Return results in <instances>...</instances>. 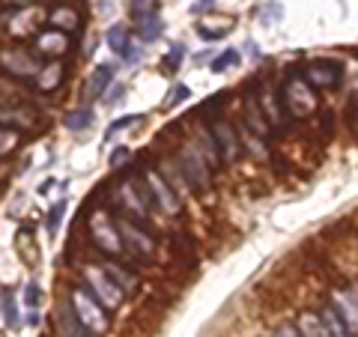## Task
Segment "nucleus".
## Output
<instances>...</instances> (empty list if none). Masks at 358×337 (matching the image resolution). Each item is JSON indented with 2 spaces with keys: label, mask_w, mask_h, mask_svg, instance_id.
I'll list each match as a JSON object with an SVG mask.
<instances>
[{
  "label": "nucleus",
  "mask_w": 358,
  "mask_h": 337,
  "mask_svg": "<svg viewBox=\"0 0 358 337\" xmlns=\"http://www.w3.org/2000/svg\"><path fill=\"white\" fill-rule=\"evenodd\" d=\"M105 272H108V278L114 280V284L122 289V293H126V289H131L134 284H138V280H134L131 275H126V272H122V268H120L117 263H108V266H105Z\"/></svg>",
  "instance_id": "aec40b11"
},
{
  "label": "nucleus",
  "mask_w": 358,
  "mask_h": 337,
  "mask_svg": "<svg viewBox=\"0 0 358 337\" xmlns=\"http://www.w3.org/2000/svg\"><path fill=\"white\" fill-rule=\"evenodd\" d=\"M122 57H126V63H141L143 60V51H141V45H126V51H122Z\"/></svg>",
  "instance_id": "473e14b6"
},
{
  "label": "nucleus",
  "mask_w": 358,
  "mask_h": 337,
  "mask_svg": "<svg viewBox=\"0 0 358 337\" xmlns=\"http://www.w3.org/2000/svg\"><path fill=\"white\" fill-rule=\"evenodd\" d=\"M239 51L236 48H227L224 54H218L215 60H212V72H227V69H233V66H239Z\"/></svg>",
  "instance_id": "412c9836"
},
{
  "label": "nucleus",
  "mask_w": 358,
  "mask_h": 337,
  "mask_svg": "<svg viewBox=\"0 0 358 337\" xmlns=\"http://www.w3.org/2000/svg\"><path fill=\"white\" fill-rule=\"evenodd\" d=\"M122 197H126V203H129V206H134V212H138V215H143V203H141V197L134 194V188H131V185H122Z\"/></svg>",
  "instance_id": "7c9ffc66"
},
{
  "label": "nucleus",
  "mask_w": 358,
  "mask_h": 337,
  "mask_svg": "<svg viewBox=\"0 0 358 337\" xmlns=\"http://www.w3.org/2000/svg\"><path fill=\"white\" fill-rule=\"evenodd\" d=\"M0 310H3V322H6V325H13V329H15V325L21 322L13 289H3V293H0Z\"/></svg>",
  "instance_id": "a211bd4d"
},
{
  "label": "nucleus",
  "mask_w": 358,
  "mask_h": 337,
  "mask_svg": "<svg viewBox=\"0 0 358 337\" xmlns=\"http://www.w3.org/2000/svg\"><path fill=\"white\" fill-rule=\"evenodd\" d=\"M209 138H212V143L218 147V155H221L224 162H236V159H239V141H236V134H233V129H230L224 120L212 122Z\"/></svg>",
  "instance_id": "20e7f679"
},
{
  "label": "nucleus",
  "mask_w": 358,
  "mask_h": 337,
  "mask_svg": "<svg viewBox=\"0 0 358 337\" xmlns=\"http://www.w3.org/2000/svg\"><path fill=\"white\" fill-rule=\"evenodd\" d=\"M110 81H114V69H110V66H96V72H93V78H90V84H87V96L99 99L102 93H108Z\"/></svg>",
  "instance_id": "f8f14e48"
},
{
  "label": "nucleus",
  "mask_w": 358,
  "mask_h": 337,
  "mask_svg": "<svg viewBox=\"0 0 358 337\" xmlns=\"http://www.w3.org/2000/svg\"><path fill=\"white\" fill-rule=\"evenodd\" d=\"M60 78H63V69L60 66H48V69L42 72V78H36V84L42 89H51V87H57L60 84Z\"/></svg>",
  "instance_id": "b1692460"
},
{
  "label": "nucleus",
  "mask_w": 358,
  "mask_h": 337,
  "mask_svg": "<svg viewBox=\"0 0 358 337\" xmlns=\"http://www.w3.org/2000/svg\"><path fill=\"white\" fill-rule=\"evenodd\" d=\"M200 33V39H206V42H215V39H224L230 33V27H197Z\"/></svg>",
  "instance_id": "c85d7f7f"
},
{
  "label": "nucleus",
  "mask_w": 358,
  "mask_h": 337,
  "mask_svg": "<svg viewBox=\"0 0 358 337\" xmlns=\"http://www.w3.org/2000/svg\"><path fill=\"white\" fill-rule=\"evenodd\" d=\"M329 308L343 320L346 329H350L352 334H358V301L352 299V293H343V289H338V293L331 296Z\"/></svg>",
  "instance_id": "423d86ee"
},
{
  "label": "nucleus",
  "mask_w": 358,
  "mask_h": 337,
  "mask_svg": "<svg viewBox=\"0 0 358 337\" xmlns=\"http://www.w3.org/2000/svg\"><path fill=\"white\" fill-rule=\"evenodd\" d=\"M54 322H57L60 337H90V331L84 329V322L75 317L69 301H60L57 305V310H54Z\"/></svg>",
  "instance_id": "0eeeda50"
},
{
  "label": "nucleus",
  "mask_w": 358,
  "mask_h": 337,
  "mask_svg": "<svg viewBox=\"0 0 358 337\" xmlns=\"http://www.w3.org/2000/svg\"><path fill=\"white\" fill-rule=\"evenodd\" d=\"M287 96H289V99H287V102H289V105H293V108L299 110V114H308V110L313 108V96H310V89H308V84H301V81L296 84V81H293V84H289V87H287Z\"/></svg>",
  "instance_id": "ddd939ff"
},
{
  "label": "nucleus",
  "mask_w": 358,
  "mask_h": 337,
  "mask_svg": "<svg viewBox=\"0 0 358 337\" xmlns=\"http://www.w3.org/2000/svg\"><path fill=\"white\" fill-rule=\"evenodd\" d=\"M138 120H141V117H122V120H117V122H114V126H110V129H108V138H114V134H120L122 129H129V126H131V122H138Z\"/></svg>",
  "instance_id": "72a5a7b5"
},
{
  "label": "nucleus",
  "mask_w": 358,
  "mask_h": 337,
  "mask_svg": "<svg viewBox=\"0 0 358 337\" xmlns=\"http://www.w3.org/2000/svg\"><path fill=\"white\" fill-rule=\"evenodd\" d=\"M147 182H150V191H152V200L159 203L164 212H179V194L173 191V185H167L164 182V176L162 173H155V171H150L147 173Z\"/></svg>",
  "instance_id": "39448f33"
},
{
  "label": "nucleus",
  "mask_w": 358,
  "mask_h": 337,
  "mask_svg": "<svg viewBox=\"0 0 358 337\" xmlns=\"http://www.w3.org/2000/svg\"><path fill=\"white\" fill-rule=\"evenodd\" d=\"M51 21H54V24H63L66 30H72L78 24V15L72 13V9H57V13L51 15Z\"/></svg>",
  "instance_id": "a878e982"
},
{
  "label": "nucleus",
  "mask_w": 358,
  "mask_h": 337,
  "mask_svg": "<svg viewBox=\"0 0 358 337\" xmlns=\"http://www.w3.org/2000/svg\"><path fill=\"white\" fill-rule=\"evenodd\" d=\"M185 99H188V87H173L171 99H167V108H173L176 102H185Z\"/></svg>",
  "instance_id": "f704fd0d"
},
{
  "label": "nucleus",
  "mask_w": 358,
  "mask_h": 337,
  "mask_svg": "<svg viewBox=\"0 0 358 337\" xmlns=\"http://www.w3.org/2000/svg\"><path fill=\"white\" fill-rule=\"evenodd\" d=\"M90 122H93V110L90 108H78V110H69L63 120V126L69 131H81V129H90Z\"/></svg>",
  "instance_id": "dca6fc26"
},
{
  "label": "nucleus",
  "mask_w": 358,
  "mask_h": 337,
  "mask_svg": "<svg viewBox=\"0 0 358 337\" xmlns=\"http://www.w3.org/2000/svg\"><path fill=\"white\" fill-rule=\"evenodd\" d=\"M182 167H185L188 182H192L194 188H203V185H209V164L203 162V155H197L194 150L182 152Z\"/></svg>",
  "instance_id": "6e6552de"
},
{
  "label": "nucleus",
  "mask_w": 358,
  "mask_h": 337,
  "mask_svg": "<svg viewBox=\"0 0 358 337\" xmlns=\"http://www.w3.org/2000/svg\"><path fill=\"white\" fill-rule=\"evenodd\" d=\"M63 212H66V200H60V203L51 209V215H48V230H51V233H57L60 221H63Z\"/></svg>",
  "instance_id": "c756f323"
},
{
  "label": "nucleus",
  "mask_w": 358,
  "mask_h": 337,
  "mask_svg": "<svg viewBox=\"0 0 358 337\" xmlns=\"http://www.w3.org/2000/svg\"><path fill=\"white\" fill-rule=\"evenodd\" d=\"M90 230H93V239L99 242V248H105L108 254H117L120 248H122V239H120V236H117V230L114 227H110V224L102 218V215H96L93 218V224H90Z\"/></svg>",
  "instance_id": "1a4fd4ad"
},
{
  "label": "nucleus",
  "mask_w": 358,
  "mask_h": 337,
  "mask_svg": "<svg viewBox=\"0 0 358 337\" xmlns=\"http://www.w3.org/2000/svg\"><path fill=\"white\" fill-rule=\"evenodd\" d=\"M296 329L301 331V337H331V331L326 329V322H322L320 313H301Z\"/></svg>",
  "instance_id": "9b49d317"
},
{
  "label": "nucleus",
  "mask_w": 358,
  "mask_h": 337,
  "mask_svg": "<svg viewBox=\"0 0 358 337\" xmlns=\"http://www.w3.org/2000/svg\"><path fill=\"white\" fill-rule=\"evenodd\" d=\"M162 36V18L159 15H147L141 21V39H147V42H152V39H159Z\"/></svg>",
  "instance_id": "4be33fe9"
},
{
  "label": "nucleus",
  "mask_w": 358,
  "mask_h": 337,
  "mask_svg": "<svg viewBox=\"0 0 358 337\" xmlns=\"http://www.w3.org/2000/svg\"><path fill=\"white\" fill-rule=\"evenodd\" d=\"M36 45H39V51H45V54H63L66 51V39H63L60 30L42 33V36L36 39Z\"/></svg>",
  "instance_id": "2eb2a0df"
},
{
  "label": "nucleus",
  "mask_w": 358,
  "mask_h": 337,
  "mask_svg": "<svg viewBox=\"0 0 358 337\" xmlns=\"http://www.w3.org/2000/svg\"><path fill=\"white\" fill-rule=\"evenodd\" d=\"M69 305H72L75 317L84 322V329H87L90 334H102V331H108V313H105V308L99 305V299L90 293L87 287L72 289Z\"/></svg>",
  "instance_id": "f257e3e1"
},
{
  "label": "nucleus",
  "mask_w": 358,
  "mask_h": 337,
  "mask_svg": "<svg viewBox=\"0 0 358 337\" xmlns=\"http://www.w3.org/2000/svg\"><path fill=\"white\" fill-rule=\"evenodd\" d=\"M212 9H215V0H197V3L192 6V13L200 15V13H212Z\"/></svg>",
  "instance_id": "e433bc0d"
},
{
  "label": "nucleus",
  "mask_w": 358,
  "mask_h": 337,
  "mask_svg": "<svg viewBox=\"0 0 358 337\" xmlns=\"http://www.w3.org/2000/svg\"><path fill=\"white\" fill-rule=\"evenodd\" d=\"M117 230H120L122 239H129V245H131L134 251L150 254V251L155 248V242L150 239V236H147V233H141V230L134 227V224H129V221H120V224H117Z\"/></svg>",
  "instance_id": "9d476101"
},
{
  "label": "nucleus",
  "mask_w": 358,
  "mask_h": 337,
  "mask_svg": "<svg viewBox=\"0 0 358 337\" xmlns=\"http://www.w3.org/2000/svg\"><path fill=\"white\" fill-rule=\"evenodd\" d=\"M105 42H108V48H110V51L122 54V51H126V45H129V27H122V24L108 27V33H105Z\"/></svg>",
  "instance_id": "f3484780"
},
{
  "label": "nucleus",
  "mask_w": 358,
  "mask_h": 337,
  "mask_svg": "<svg viewBox=\"0 0 358 337\" xmlns=\"http://www.w3.org/2000/svg\"><path fill=\"white\" fill-rule=\"evenodd\" d=\"M122 93H126V89H122V87L117 84V87L110 89V93H108V99H105V102H108V105H120V102H122Z\"/></svg>",
  "instance_id": "4c0bfd02"
},
{
  "label": "nucleus",
  "mask_w": 358,
  "mask_h": 337,
  "mask_svg": "<svg viewBox=\"0 0 358 337\" xmlns=\"http://www.w3.org/2000/svg\"><path fill=\"white\" fill-rule=\"evenodd\" d=\"M39 301H42V287L36 284V280H30V284L24 287V305H27L30 310H36Z\"/></svg>",
  "instance_id": "393cba45"
},
{
  "label": "nucleus",
  "mask_w": 358,
  "mask_h": 337,
  "mask_svg": "<svg viewBox=\"0 0 358 337\" xmlns=\"http://www.w3.org/2000/svg\"><path fill=\"white\" fill-rule=\"evenodd\" d=\"M6 66H9L13 72H21V75H30V72H33V63H27L24 57H21V54H9Z\"/></svg>",
  "instance_id": "bb28decb"
},
{
  "label": "nucleus",
  "mask_w": 358,
  "mask_h": 337,
  "mask_svg": "<svg viewBox=\"0 0 358 337\" xmlns=\"http://www.w3.org/2000/svg\"><path fill=\"white\" fill-rule=\"evenodd\" d=\"M39 320H42L39 310H30V313H27V322H30V325H39Z\"/></svg>",
  "instance_id": "58836bf2"
},
{
  "label": "nucleus",
  "mask_w": 358,
  "mask_h": 337,
  "mask_svg": "<svg viewBox=\"0 0 358 337\" xmlns=\"http://www.w3.org/2000/svg\"><path fill=\"white\" fill-rule=\"evenodd\" d=\"M245 114H248V129H254L257 134H268V126H266V114L260 110V102L257 99H248L245 102Z\"/></svg>",
  "instance_id": "4468645a"
},
{
  "label": "nucleus",
  "mask_w": 358,
  "mask_h": 337,
  "mask_svg": "<svg viewBox=\"0 0 358 337\" xmlns=\"http://www.w3.org/2000/svg\"><path fill=\"white\" fill-rule=\"evenodd\" d=\"M182 60H185V48H182V45H173L171 54H167V57H164L167 69H179V66H182Z\"/></svg>",
  "instance_id": "cd10ccee"
},
{
  "label": "nucleus",
  "mask_w": 358,
  "mask_h": 337,
  "mask_svg": "<svg viewBox=\"0 0 358 337\" xmlns=\"http://www.w3.org/2000/svg\"><path fill=\"white\" fill-rule=\"evenodd\" d=\"M275 337H301V331L296 329V322H284L281 329L275 331Z\"/></svg>",
  "instance_id": "c9c22d12"
},
{
  "label": "nucleus",
  "mask_w": 358,
  "mask_h": 337,
  "mask_svg": "<svg viewBox=\"0 0 358 337\" xmlns=\"http://www.w3.org/2000/svg\"><path fill=\"white\" fill-rule=\"evenodd\" d=\"M305 81L313 87H322V89H338L343 81V66L338 60H313L308 66Z\"/></svg>",
  "instance_id": "7ed1b4c3"
},
{
  "label": "nucleus",
  "mask_w": 358,
  "mask_h": 337,
  "mask_svg": "<svg viewBox=\"0 0 358 337\" xmlns=\"http://www.w3.org/2000/svg\"><path fill=\"white\" fill-rule=\"evenodd\" d=\"M129 159H131V147H117L114 152H110L108 164H110V167H120L122 162H129Z\"/></svg>",
  "instance_id": "2f4dec72"
},
{
  "label": "nucleus",
  "mask_w": 358,
  "mask_h": 337,
  "mask_svg": "<svg viewBox=\"0 0 358 337\" xmlns=\"http://www.w3.org/2000/svg\"><path fill=\"white\" fill-rule=\"evenodd\" d=\"M84 278H87V289L99 299L102 308H117L122 301V289L108 278V272H102V268H93V266L84 268Z\"/></svg>",
  "instance_id": "f03ea898"
},
{
  "label": "nucleus",
  "mask_w": 358,
  "mask_h": 337,
  "mask_svg": "<svg viewBox=\"0 0 358 337\" xmlns=\"http://www.w3.org/2000/svg\"><path fill=\"white\" fill-rule=\"evenodd\" d=\"M129 13L138 18V21H143L147 15H155V0H131V3H129Z\"/></svg>",
  "instance_id": "5701e85b"
},
{
  "label": "nucleus",
  "mask_w": 358,
  "mask_h": 337,
  "mask_svg": "<svg viewBox=\"0 0 358 337\" xmlns=\"http://www.w3.org/2000/svg\"><path fill=\"white\" fill-rule=\"evenodd\" d=\"M320 317H322V322H326V329L331 331V337H355L350 329H346L343 320H341V317H338V313H334L331 308H326V310L320 313Z\"/></svg>",
  "instance_id": "6ab92c4d"
}]
</instances>
